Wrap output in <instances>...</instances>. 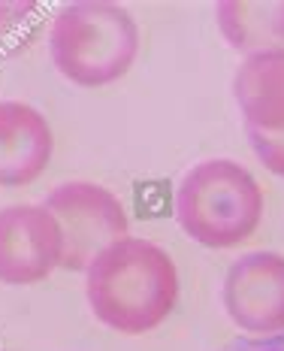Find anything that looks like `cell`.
Returning a JSON list of instances; mask_svg holds the SVG:
<instances>
[{
	"instance_id": "obj_2",
	"label": "cell",
	"mask_w": 284,
	"mask_h": 351,
	"mask_svg": "<svg viewBox=\"0 0 284 351\" xmlns=\"http://www.w3.org/2000/svg\"><path fill=\"white\" fill-rule=\"evenodd\" d=\"M142 34L121 3L79 0L55 12L49 55L55 70L79 88H103L125 79L140 58Z\"/></svg>"
},
{
	"instance_id": "obj_12",
	"label": "cell",
	"mask_w": 284,
	"mask_h": 351,
	"mask_svg": "<svg viewBox=\"0 0 284 351\" xmlns=\"http://www.w3.org/2000/svg\"><path fill=\"white\" fill-rule=\"evenodd\" d=\"M224 351H284V330L272 336H245L230 342Z\"/></svg>"
},
{
	"instance_id": "obj_5",
	"label": "cell",
	"mask_w": 284,
	"mask_h": 351,
	"mask_svg": "<svg viewBox=\"0 0 284 351\" xmlns=\"http://www.w3.org/2000/svg\"><path fill=\"white\" fill-rule=\"evenodd\" d=\"M61 261V224L42 203H10L0 209V285H36L49 279Z\"/></svg>"
},
{
	"instance_id": "obj_7",
	"label": "cell",
	"mask_w": 284,
	"mask_h": 351,
	"mask_svg": "<svg viewBox=\"0 0 284 351\" xmlns=\"http://www.w3.org/2000/svg\"><path fill=\"white\" fill-rule=\"evenodd\" d=\"M55 152L49 119L25 100H0V188H25L46 173Z\"/></svg>"
},
{
	"instance_id": "obj_1",
	"label": "cell",
	"mask_w": 284,
	"mask_h": 351,
	"mask_svg": "<svg viewBox=\"0 0 284 351\" xmlns=\"http://www.w3.org/2000/svg\"><path fill=\"white\" fill-rule=\"evenodd\" d=\"M85 297L94 318L125 336L160 327L179 303V269L164 245L125 237L106 245L85 269Z\"/></svg>"
},
{
	"instance_id": "obj_3",
	"label": "cell",
	"mask_w": 284,
	"mask_h": 351,
	"mask_svg": "<svg viewBox=\"0 0 284 351\" xmlns=\"http://www.w3.org/2000/svg\"><path fill=\"white\" fill-rule=\"evenodd\" d=\"M266 197L239 160L209 158L194 164L176 188L179 228L206 248H236L263 221Z\"/></svg>"
},
{
	"instance_id": "obj_11",
	"label": "cell",
	"mask_w": 284,
	"mask_h": 351,
	"mask_svg": "<svg viewBox=\"0 0 284 351\" xmlns=\"http://www.w3.org/2000/svg\"><path fill=\"white\" fill-rule=\"evenodd\" d=\"M245 134H248V145L254 158L272 176L284 179V134H260V130H251V128H245Z\"/></svg>"
},
{
	"instance_id": "obj_8",
	"label": "cell",
	"mask_w": 284,
	"mask_h": 351,
	"mask_svg": "<svg viewBox=\"0 0 284 351\" xmlns=\"http://www.w3.org/2000/svg\"><path fill=\"white\" fill-rule=\"evenodd\" d=\"M233 97L245 128L284 134V49L245 58L233 73Z\"/></svg>"
},
{
	"instance_id": "obj_6",
	"label": "cell",
	"mask_w": 284,
	"mask_h": 351,
	"mask_svg": "<svg viewBox=\"0 0 284 351\" xmlns=\"http://www.w3.org/2000/svg\"><path fill=\"white\" fill-rule=\"evenodd\" d=\"M221 306L239 330L272 336L284 330V254L248 252L224 273Z\"/></svg>"
},
{
	"instance_id": "obj_10",
	"label": "cell",
	"mask_w": 284,
	"mask_h": 351,
	"mask_svg": "<svg viewBox=\"0 0 284 351\" xmlns=\"http://www.w3.org/2000/svg\"><path fill=\"white\" fill-rule=\"evenodd\" d=\"M36 3H0V58L31 46L36 31Z\"/></svg>"
},
{
	"instance_id": "obj_9",
	"label": "cell",
	"mask_w": 284,
	"mask_h": 351,
	"mask_svg": "<svg viewBox=\"0 0 284 351\" xmlns=\"http://www.w3.org/2000/svg\"><path fill=\"white\" fill-rule=\"evenodd\" d=\"M215 21L227 46L245 58L284 49V0H221Z\"/></svg>"
},
{
	"instance_id": "obj_4",
	"label": "cell",
	"mask_w": 284,
	"mask_h": 351,
	"mask_svg": "<svg viewBox=\"0 0 284 351\" xmlns=\"http://www.w3.org/2000/svg\"><path fill=\"white\" fill-rule=\"evenodd\" d=\"M64 233V269L85 273L106 245L130 237V218L118 194L97 182H64L42 203Z\"/></svg>"
}]
</instances>
